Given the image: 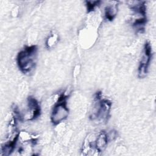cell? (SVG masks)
Instances as JSON below:
<instances>
[{
	"instance_id": "obj_1",
	"label": "cell",
	"mask_w": 156,
	"mask_h": 156,
	"mask_svg": "<svg viewBox=\"0 0 156 156\" xmlns=\"http://www.w3.org/2000/svg\"><path fill=\"white\" fill-rule=\"evenodd\" d=\"M37 50L35 45L27 46L18 54L17 65L23 73L29 74L34 69L37 62Z\"/></svg>"
},
{
	"instance_id": "obj_2",
	"label": "cell",
	"mask_w": 156,
	"mask_h": 156,
	"mask_svg": "<svg viewBox=\"0 0 156 156\" xmlns=\"http://www.w3.org/2000/svg\"><path fill=\"white\" fill-rule=\"evenodd\" d=\"M67 96L62 93L57 96V99L52 108L51 121L54 125H58L65 121L69 115V108L66 102Z\"/></svg>"
},
{
	"instance_id": "obj_3",
	"label": "cell",
	"mask_w": 156,
	"mask_h": 156,
	"mask_svg": "<svg viewBox=\"0 0 156 156\" xmlns=\"http://www.w3.org/2000/svg\"><path fill=\"white\" fill-rule=\"evenodd\" d=\"M21 121H32L38 118L41 113V107L37 100L33 97H29L26 108L23 112L18 110Z\"/></svg>"
},
{
	"instance_id": "obj_4",
	"label": "cell",
	"mask_w": 156,
	"mask_h": 156,
	"mask_svg": "<svg viewBox=\"0 0 156 156\" xmlns=\"http://www.w3.org/2000/svg\"><path fill=\"white\" fill-rule=\"evenodd\" d=\"M152 58V49L149 43H146L143 55L140 62L138 74V77L140 78L145 77L147 74L148 67Z\"/></svg>"
},
{
	"instance_id": "obj_5",
	"label": "cell",
	"mask_w": 156,
	"mask_h": 156,
	"mask_svg": "<svg viewBox=\"0 0 156 156\" xmlns=\"http://www.w3.org/2000/svg\"><path fill=\"white\" fill-rule=\"evenodd\" d=\"M108 141L109 140L107 132L105 131H101L98 135L94 141L95 148L98 153L101 152L106 148Z\"/></svg>"
},
{
	"instance_id": "obj_6",
	"label": "cell",
	"mask_w": 156,
	"mask_h": 156,
	"mask_svg": "<svg viewBox=\"0 0 156 156\" xmlns=\"http://www.w3.org/2000/svg\"><path fill=\"white\" fill-rule=\"evenodd\" d=\"M118 2L116 1L111 2L108 4L104 10L105 18L108 21H112L118 13Z\"/></svg>"
},
{
	"instance_id": "obj_7",
	"label": "cell",
	"mask_w": 156,
	"mask_h": 156,
	"mask_svg": "<svg viewBox=\"0 0 156 156\" xmlns=\"http://www.w3.org/2000/svg\"><path fill=\"white\" fill-rule=\"evenodd\" d=\"M58 41V37L56 34H51L47 38L46 41V46L48 48L53 47Z\"/></svg>"
},
{
	"instance_id": "obj_8",
	"label": "cell",
	"mask_w": 156,
	"mask_h": 156,
	"mask_svg": "<svg viewBox=\"0 0 156 156\" xmlns=\"http://www.w3.org/2000/svg\"><path fill=\"white\" fill-rule=\"evenodd\" d=\"M86 5L87 7V10H88L89 12L93 10L100 3V1H90L86 2Z\"/></svg>"
}]
</instances>
